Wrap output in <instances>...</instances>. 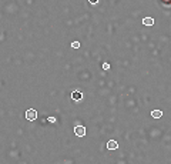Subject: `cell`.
<instances>
[{
	"label": "cell",
	"mask_w": 171,
	"mask_h": 164,
	"mask_svg": "<svg viewBox=\"0 0 171 164\" xmlns=\"http://www.w3.org/2000/svg\"><path fill=\"white\" fill-rule=\"evenodd\" d=\"M115 147H117V143L115 141H108V149L110 150H114Z\"/></svg>",
	"instance_id": "6da1fadb"
},
{
	"label": "cell",
	"mask_w": 171,
	"mask_h": 164,
	"mask_svg": "<svg viewBox=\"0 0 171 164\" xmlns=\"http://www.w3.org/2000/svg\"><path fill=\"white\" fill-rule=\"evenodd\" d=\"M76 134L83 136V134H84V128H76Z\"/></svg>",
	"instance_id": "7a4b0ae2"
},
{
	"label": "cell",
	"mask_w": 171,
	"mask_h": 164,
	"mask_svg": "<svg viewBox=\"0 0 171 164\" xmlns=\"http://www.w3.org/2000/svg\"><path fill=\"white\" fill-rule=\"evenodd\" d=\"M163 2H164L165 4H170V3H171V0H163Z\"/></svg>",
	"instance_id": "3957f363"
}]
</instances>
